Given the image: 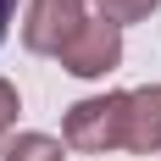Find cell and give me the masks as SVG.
<instances>
[{"label": "cell", "instance_id": "3", "mask_svg": "<svg viewBox=\"0 0 161 161\" xmlns=\"http://www.w3.org/2000/svg\"><path fill=\"white\" fill-rule=\"evenodd\" d=\"M61 67L72 78H106L111 67H122V28H111L106 17L100 22H83L78 39L61 50Z\"/></svg>", "mask_w": 161, "mask_h": 161}, {"label": "cell", "instance_id": "4", "mask_svg": "<svg viewBox=\"0 0 161 161\" xmlns=\"http://www.w3.org/2000/svg\"><path fill=\"white\" fill-rule=\"evenodd\" d=\"M133 156H156L161 150V83L128 89V145Z\"/></svg>", "mask_w": 161, "mask_h": 161}, {"label": "cell", "instance_id": "6", "mask_svg": "<svg viewBox=\"0 0 161 161\" xmlns=\"http://www.w3.org/2000/svg\"><path fill=\"white\" fill-rule=\"evenodd\" d=\"M95 6H100V17H106L111 28H128V22H145L161 0H95Z\"/></svg>", "mask_w": 161, "mask_h": 161}, {"label": "cell", "instance_id": "7", "mask_svg": "<svg viewBox=\"0 0 161 161\" xmlns=\"http://www.w3.org/2000/svg\"><path fill=\"white\" fill-rule=\"evenodd\" d=\"M17 111H22V100H17V83H6V78H0V139L17 128Z\"/></svg>", "mask_w": 161, "mask_h": 161}, {"label": "cell", "instance_id": "1", "mask_svg": "<svg viewBox=\"0 0 161 161\" xmlns=\"http://www.w3.org/2000/svg\"><path fill=\"white\" fill-rule=\"evenodd\" d=\"M61 145L83 156H106V150L128 145V95H89L78 100L61 122Z\"/></svg>", "mask_w": 161, "mask_h": 161}, {"label": "cell", "instance_id": "2", "mask_svg": "<svg viewBox=\"0 0 161 161\" xmlns=\"http://www.w3.org/2000/svg\"><path fill=\"white\" fill-rule=\"evenodd\" d=\"M89 22L83 17V0H28V17H22V45L33 56H61L78 28Z\"/></svg>", "mask_w": 161, "mask_h": 161}, {"label": "cell", "instance_id": "5", "mask_svg": "<svg viewBox=\"0 0 161 161\" xmlns=\"http://www.w3.org/2000/svg\"><path fill=\"white\" fill-rule=\"evenodd\" d=\"M61 139L50 133H6L0 139V161H61Z\"/></svg>", "mask_w": 161, "mask_h": 161}, {"label": "cell", "instance_id": "8", "mask_svg": "<svg viewBox=\"0 0 161 161\" xmlns=\"http://www.w3.org/2000/svg\"><path fill=\"white\" fill-rule=\"evenodd\" d=\"M17 22V0H0V45H6V33H11Z\"/></svg>", "mask_w": 161, "mask_h": 161}]
</instances>
